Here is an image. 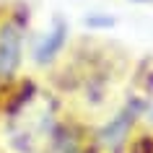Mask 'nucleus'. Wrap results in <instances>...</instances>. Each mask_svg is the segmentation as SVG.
<instances>
[{
  "label": "nucleus",
  "mask_w": 153,
  "mask_h": 153,
  "mask_svg": "<svg viewBox=\"0 0 153 153\" xmlns=\"http://www.w3.org/2000/svg\"><path fill=\"white\" fill-rule=\"evenodd\" d=\"M24 62V24L5 18L0 24V83H10Z\"/></svg>",
  "instance_id": "obj_1"
},
{
  "label": "nucleus",
  "mask_w": 153,
  "mask_h": 153,
  "mask_svg": "<svg viewBox=\"0 0 153 153\" xmlns=\"http://www.w3.org/2000/svg\"><path fill=\"white\" fill-rule=\"evenodd\" d=\"M65 42H68V21L62 16H55L49 29L44 31V36L34 44V52H31L34 62L36 65H52L65 52Z\"/></svg>",
  "instance_id": "obj_2"
},
{
  "label": "nucleus",
  "mask_w": 153,
  "mask_h": 153,
  "mask_svg": "<svg viewBox=\"0 0 153 153\" xmlns=\"http://www.w3.org/2000/svg\"><path fill=\"white\" fill-rule=\"evenodd\" d=\"M132 120H135V109L132 106L122 109L96 135L99 153H122V148L127 145V135H130V127H132Z\"/></svg>",
  "instance_id": "obj_3"
},
{
  "label": "nucleus",
  "mask_w": 153,
  "mask_h": 153,
  "mask_svg": "<svg viewBox=\"0 0 153 153\" xmlns=\"http://www.w3.org/2000/svg\"><path fill=\"white\" fill-rule=\"evenodd\" d=\"M86 24L104 29V26H114V18H112V16H88V18H86Z\"/></svg>",
  "instance_id": "obj_4"
},
{
  "label": "nucleus",
  "mask_w": 153,
  "mask_h": 153,
  "mask_svg": "<svg viewBox=\"0 0 153 153\" xmlns=\"http://www.w3.org/2000/svg\"><path fill=\"white\" fill-rule=\"evenodd\" d=\"M132 3H140V5H153V0H132Z\"/></svg>",
  "instance_id": "obj_5"
}]
</instances>
